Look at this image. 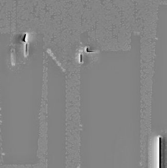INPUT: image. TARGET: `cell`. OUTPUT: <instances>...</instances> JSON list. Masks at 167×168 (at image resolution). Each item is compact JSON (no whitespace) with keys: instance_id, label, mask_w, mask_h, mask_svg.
<instances>
[{"instance_id":"cell-1","label":"cell","mask_w":167,"mask_h":168,"mask_svg":"<svg viewBox=\"0 0 167 168\" xmlns=\"http://www.w3.org/2000/svg\"><path fill=\"white\" fill-rule=\"evenodd\" d=\"M159 168H167V139L159 138Z\"/></svg>"}]
</instances>
